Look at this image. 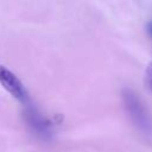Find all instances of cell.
I'll return each mask as SVG.
<instances>
[{
	"label": "cell",
	"mask_w": 152,
	"mask_h": 152,
	"mask_svg": "<svg viewBox=\"0 0 152 152\" xmlns=\"http://www.w3.org/2000/svg\"><path fill=\"white\" fill-rule=\"evenodd\" d=\"M121 97L124 108L135 128L145 135H152V119L138 94L131 88H124Z\"/></svg>",
	"instance_id": "obj_1"
},
{
	"label": "cell",
	"mask_w": 152,
	"mask_h": 152,
	"mask_svg": "<svg viewBox=\"0 0 152 152\" xmlns=\"http://www.w3.org/2000/svg\"><path fill=\"white\" fill-rule=\"evenodd\" d=\"M0 84L19 102L25 106L30 104V97L23 83L10 69L4 65H0Z\"/></svg>",
	"instance_id": "obj_2"
},
{
	"label": "cell",
	"mask_w": 152,
	"mask_h": 152,
	"mask_svg": "<svg viewBox=\"0 0 152 152\" xmlns=\"http://www.w3.org/2000/svg\"><path fill=\"white\" fill-rule=\"evenodd\" d=\"M24 116H25L27 125L30 126L32 132H34V134H37L44 139L51 137V129H50L49 122L44 119V116L33 106H31V103L25 106Z\"/></svg>",
	"instance_id": "obj_3"
},
{
	"label": "cell",
	"mask_w": 152,
	"mask_h": 152,
	"mask_svg": "<svg viewBox=\"0 0 152 152\" xmlns=\"http://www.w3.org/2000/svg\"><path fill=\"white\" fill-rule=\"evenodd\" d=\"M144 81H145L146 88L152 93V59H151V62H150V63L147 64V66H146Z\"/></svg>",
	"instance_id": "obj_4"
},
{
	"label": "cell",
	"mask_w": 152,
	"mask_h": 152,
	"mask_svg": "<svg viewBox=\"0 0 152 152\" xmlns=\"http://www.w3.org/2000/svg\"><path fill=\"white\" fill-rule=\"evenodd\" d=\"M146 30H147V33L150 34V37L152 38V20L147 23V25H146Z\"/></svg>",
	"instance_id": "obj_5"
}]
</instances>
